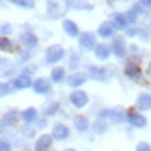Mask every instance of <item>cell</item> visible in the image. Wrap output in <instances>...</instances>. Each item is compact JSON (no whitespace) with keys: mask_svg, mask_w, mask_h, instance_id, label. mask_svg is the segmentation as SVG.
I'll return each mask as SVG.
<instances>
[{"mask_svg":"<svg viewBox=\"0 0 151 151\" xmlns=\"http://www.w3.org/2000/svg\"><path fill=\"white\" fill-rule=\"evenodd\" d=\"M33 134H35V132H33V129H28V127H24V129H23V136L31 137Z\"/></svg>","mask_w":151,"mask_h":151,"instance_id":"cell-35","label":"cell"},{"mask_svg":"<svg viewBox=\"0 0 151 151\" xmlns=\"http://www.w3.org/2000/svg\"><path fill=\"white\" fill-rule=\"evenodd\" d=\"M125 75L129 76V78H132V80H139V78H141V70H139L137 64L129 63V64L125 66Z\"/></svg>","mask_w":151,"mask_h":151,"instance_id":"cell-15","label":"cell"},{"mask_svg":"<svg viewBox=\"0 0 151 151\" xmlns=\"http://www.w3.org/2000/svg\"><path fill=\"white\" fill-rule=\"evenodd\" d=\"M94 52H96V58L97 59H108L109 58V47L104 45V44H99V45L94 47Z\"/></svg>","mask_w":151,"mask_h":151,"instance_id":"cell-19","label":"cell"},{"mask_svg":"<svg viewBox=\"0 0 151 151\" xmlns=\"http://www.w3.org/2000/svg\"><path fill=\"white\" fill-rule=\"evenodd\" d=\"M136 106L139 111H150L151 109V96L150 94H139Z\"/></svg>","mask_w":151,"mask_h":151,"instance_id":"cell-11","label":"cell"},{"mask_svg":"<svg viewBox=\"0 0 151 151\" xmlns=\"http://www.w3.org/2000/svg\"><path fill=\"white\" fill-rule=\"evenodd\" d=\"M11 47H12V44H11V40H9V38H5V37H4V38H0V49H2V50H9Z\"/></svg>","mask_w":151,"mask_h":151,"instance_id":"cell-29","label":"cell"},{"mask_svg":"<svg viewBox=\"0 0 151 151\" xmlns=\"http://www.w3.org/2000/svg\"><path fill=\"white\" fill-rule=\"evenodd\" d=\"M136 151H151V146L148 142H144V141H141L139 144L136 146Z\"/></svg>","mask_w":151,"mask_h":151,"instance_id":"cell-31","label":"cell"},{"mask_svg":"<svg viewBox=\"0 0 151 151\" xmlns=\"http://www.w3.org/2000/svg\"><path fill=\"white\" fill-rule=\"evenodd\" d=\"M73 5H75L76 9H87V11H91V9H92V5H91V4H87L85 0H75V2H73Z\"/></svg>","mask_w":151,"mask_h":151,"instance_id":"cell-28","label":"cell"},{"mask_svg":"<svg viewBox=\"0 0 151 151\" xmlns=\"http://www.w3.org/2000/svg\"><path fill=\"white\" fill-rule=\"evenodd\" d=\"M30 59V54H28V52H21V54H19V61H28Z\"/></svg>","mask_w":151,"mask_h":151,"instance_id":"cell-37","label":"cell"},{"mask_svg":"<svg viewBox=\"0 0 151 151\" xmlns=\"http://www.w3.org/2000/svg\"><path fill=\"white\" fill-rule=\"evenodd\" d=\"M37 116H38V113H37L35 108H28V109H24V111L21 113V118H23V122H24L26 125H30V123H33V122H37Z\"/></svg>","mask_w":151,"mask_h":151,"instance_id":"cell-17","label":"cell"},{"mask_svg":"<svg viewBox=\"0 0 151 151\" xmlns=\"http://www.w3.org/2000/svg\"><path fill=\"white\" fill-rule=\"evenodd\" d=\"M113 31H115V26H113L111 23H103V24L99 26V35H101L103 38L111 37V35H113Z\"/></svg>","mask_w":151,"mask_h":151,"instance_id":"cell-21","label":"cell"},{"mask_svg":"<svg viewBox=\"0 0 151 151\" xmlns=\"http://www.w3.org/2000/svg\"><path fill=\"white\" fill-rule=\"evenodd\" d=\"M129 123L132 125V127H136V129H142V127H146V118L142 116V115H139V113H136V111H130L129 113Z\"/></svg>","mask_w":151,"mask_h":151,"instance_id":"cell-10","label":"cell"},{"mask_svg":"<svg viewBox=\"0 0 151 151\" xmlns=\"http://www.w3.org/2000/svg\"><path fill=\"white\" fill-rule=\"evenodd\" d=\"M31 78L26 73L24 75H19L17 78H14V82H12V87L14 89H28V87H31Z\"/></svg>","mask_w":151,"mask_h":151,"instance_id":"cell-13","label":"cell"},{"mask_svg":"<svg viewBox=\"0 0 151 151\" xmlns=\"http://www.w3.org/2000/svg\"><path fill=\"white\" fill-rule=\"evenodd\" d=\"M11 31H12L11 24H2V26H0V33H2V35H9Z\"/></svg>","mask_w":151,"mask_h":151,"instance_id":"cell-32","label":"cell"},{"mask_svg":"<svg viewBox=\"0 0 151 151\" xmlns=\"http://www.w3.org/2000/svg\"><path fill=\"white\" fill-rule=\"evenodd\" d=\"M78 44H80V47H82L83 50L94 49V47H96V37H94V33H91V31L82 33V35L78 37Z\"/></svg>","mask_w":151,"mask_h":151,"instance_id":"cell-4","label":"cell"},{"mask_svg":"<svg viewBox=\"0 0 151 151\" xmlns=\"http://www.w3.org/2000/svg\"><path fill=\"white\" fill-rule=\"evenodd\" d=\"M58 108H59V106H58V103H54V101H52V103H47L45 108H44V115H45V116L56 115V113H58Z\"/></svg>","mask_w":151,"mask_h":151,"instance_id":"cell-25","label":"cell"},{"mask_svg":"<svg viewBox=\"0 0 151 151\" xmlns=\"http://www.w3.org/2000/svg\"><path fill=\"white\" fill-rule=\"evenodd\" d=\"M70 137V129L64 125V123H56L52 127V139H58V141H66Z\"/></svg>","mask_w":151,"mask_h":151,"instance_id":"cell-5","label":"cell"},{"mask_svg":"<svg viewBox=\"0 0 151 151\" xmlns=\"http://www.w3.org/2000/svg\"><path fill=\"white\" fill-rule=\"evenodd\" d=\"M75 127L78 132H85L87 129H89V120H87V116H83V115H78L75 118Z\"/></svg>","mask_w":151,"mask_h":151,"instance_id":"cell-20","label":"cell"},{"mask_svg":"<svg viewBox=\"0 0 151 151\" xmlns=\"http://www.w3.org/2000/svg\"><path fill=\"white\" fill-rule=\"evenodd\" d=\"M7 92H9V87H7L5 83H0V97L7 96Z\"/></svg>","mask_w":151,"mask_h":151,"instance_id":"cell-34","label":"cell"},{"mask_svg":"<svg viewBox=\"0 0 151 151\" xmlns=\"http://www.w3.org/2000/svg\"><path fill=\"white\" fill-rule=\"evenodd\" d=\"M70 87H80L85 83V75L83 73H73V75L68 76V82H66Z\"/></svg>","mask_w":151,"mask_h":151,"instance_id":"cell-16","label":"cell"},{"mask_svg":"<svg viewBox=\"0 0 151 151\" xmlns=\"http://www.w3.org/2000/svg\"><path fill=\"white\" fill-rule=\"evenodd\" d=\"M63 30H64L66 35H70V37H78V26H76L73 21H70V19H66L63 23Z\"/></svg>","mask_w":151,"mask_h":151,"instance_id":"cell-18","label":"cell"},{"mask_svg":"<svg viewBox=\"0 0 151 151\" xmlns=\"http://www.w3.org/2000/svg\"><path fill=\"white\" fill-rule=\"evenodd\" d=\"M127 33H129V35H136V37H141L142 40H146V38H148V35H146L144 31H142V30H137V28H136V30H129Z\"/></svg>","mask_w":151,"mask_h":151,"instance_id":"cell-30","label":"cell"},{"mask_svg":"<svg viewBox=\"0 0 151 151\" xmlns=\"http://www.w3.org/2000/svg\"><path fill=\"white\" fill-rule=\"evenodd\" d=\"M148 75H150V78H151V63H150V66H148Z\"/></svg>","mask_w":151,"mask_h":151,"instance_id":"cell-41","label":"cell"},{"mask_svg":"<svg viewBox=\"0 0 151 151\" xmlns=\"http://www.w3.org/2000/svg\"><path fill=\"white\" fill-rule=\"evenodd\" d=\"M132 11H134L137 16H139V14H144V9H142L141 5H134V7H132Z\"/></svg>","mask_w":151,"mask_h":151,"instance_id":"cell-36","label":"cell"},{"mask_svg":"<svg viewBox=\"0 0 151 151\" xmlns=\"http://www.w3.org/2000/svg\"><path fill=\"white\" fill-rule=\"evenodd\" d=\"M64 151H75V150H71V148H70V150H64Z\"/></svg>","mask_w":151,"mask_h":151,"instance_id":"cell-42","label":"cell"},{"mask_svg":"<svg viewBox=\"0 0 151 151\" xmlns=\"http://www.w3.org/2000/svg\"><path fill=\"white\" fill-rule=\"evenodd\" d=\"M127 24H129V21H127L125 16L123 14H115V17H113V26H115V28L123 30V28H127Z\"/></svg>","mask_w":151,"mask_h":151,"instance_id":"cell-23","label":"cell"},{"mask_svg":"<svg viewBox=\"0 0 151 151\" xmlns=\"http://www.w3.org/2000/svg\"><path fill=\"white\" fill-rule=\"evenodd\" d=\"M150 30H151V21H150Z\"/></svg>","mask_w":151,"mask_h":151,"instance_id":"cell-43","label":"cell"},{"mask_svg":"<svg viewBox=\"0 0 151 151\" xmlns=\"http://www.w3.org/2000/svg\"><path fill=\"white\" fill-rule=\"evenodd\" d=\"M70 101L75 108H83V106L89 103V96L83 91H75L71 96H70Z\"/></svg>","mask_w":151,"mask_h":151,"instance_id":"cell-6","label":"cell"},{"mask_svg":"<svg viewBox=\"0 0 151 151\" xmlns=\"http://www.w3.org/2000/svg\"><path fill=\"white\" fill-rule=\"evenodd\" d=\"M17 118H19V113L16 109H11V111H7L4 115V123L5 125H14L16 122H17Z\"/></svg>","mask_w":151,"mask_h":151,"instance_id":"cell-22","label":"cell"},{"mask_svg":"<svg viewBox=\"0 0 151 151\" xmlns=\"http://www.w3.org/2000/svg\"><path fill=\"white\" fill-rule=\"evenodd\" d=\"M14 70H16V66L12 61L5 59V58H0V76H4V78L11 76L14 73Z\"/></svg>","mask_w":151,"mask_h":151,"instance_id":"cell-9","label":"cell"},{"mask_svg":"<svg viewBox=\"0 0 151 151\" xmlns=\"http://www.w3.org/2000/svg\"><path fill=\"white\" fill-rule=\"evenodd\" d=\"M0 151H11V144L7 141H2L0 139Z\"/></svg>","mask_w":151,"mask_h":151,"instance_id":"cell-33","label":"cell"},{"mask_svg":"<svg viewBox=\"0 0 151 151\" xmlns=\"http://www.w3.org/2000/svg\"><path fill=\"white\" fill-rule=\"evenodd\" d=\"M50 76H52V82H61L64 78V68H54Z\"/></svg>","mask_w":151,"mask_h":151,"instance_id":"cell-26","label":"cell"},{"mask_svg":"<svg viewBox=\"0 0 151 151\" xmlns=\"http://www.w3.org/2000/svg\"><path fill=\"white\" fill-rule=\"evenodd\" d=\"M70 0H47V12L50 19H59L66 14Z\"/></svg>","mask_w":151,"mask_h":151,"instance_id":"cell-1","label":"cell"},{"mask_svg":"<svg viewBox=\"0 0 151 151\" xmlns=\"http://www.w3.org/2000/svg\"><path fill=\"white\" fill-rule=\"evenodd\" d=\"M89 75H91V78L97 80V82H104V80H108V76H109L106 73L104 68H99V66H91Z\"/></svg>","mask_w":151,"mask_h":151,"instance_id":"cell-12","label":"cell"},{"mask_svg":"<svg viewBox=\"0 0 151 151\" xmlns=\"http://www.w3.org/2000/svg\"><path fill=\"white\" fill-rule=\"evenodd\" d=\"M45 125H47V122H45V120H40V122H38V129H44Z\"/></svg>","mask_w":151,"mask_h":151,"instance_id":"cell-39","label":"cell"},{"mask_svg":"<svg viewBox=\"0 0 151 151\" xmlns=\"http://www.w3.org/2000/svg\"><path fill=\"white\" fill-rule=\"evenodd\" d=\"M111 49H113V52H115V56H118V58H123L125 56V40L122 38V37H116L115 40H113V45H111Z\"/></svg>","mask_w":151,"mask_h":151,"instance_id":"cell-14","label":"cell"},{"mask_svg":"<svg viewBox=\"0 0 151 151\" xmlns=\"http://www.w3.org/2000/svg\"><path fill=\"white\" fill-rule=\"evenodd\" d=\"M12 4L19 5V7H26V9H31L33 7V0H11Z\"/></svg>","mask_w":151,"mask_h":151,"instance_id":"cell-27","label":"cell"},{"mask_svg":"<svg viewBox=\"0 0 151 151\" xmlns=\"http://www.w3.org/2000/svg\"><path fill=\"white\" fill-rule=\"evenodd\" d=\"M141 2V5H144V7H151V0H139Z\"/></svg>","mask_w":151,"mask_h":151,"instance_id":"cell-38","label":"cell"},{"mask_svg":"<svg viewBox=\"0 0 151 151\" xmlns=\"http://www.w3.org/2000/svg\"><path fill=\"white\" fill-rule=\"evenodd\" d=\"M101 118L109 120L111 123H122L125 120V115H123V111L120 108H116V109H104V111H101Z\"/></svg>","mask_w":151,"mask_h":151,"instance_id":"cell-3","label":"cell"},{"mask_svg":"<svg viewBox=\"0 0 151 151\" xmlns=\"http://www.w3.org/2000/svg\"><path fill=\"white\" fill-rule=\"evenodd\" d=\"M50 146H52V136H40L37 139V142H35V151H49L50 150Z\"/></svg>","mask_w":151,"mask_h":151,"instance_id":"cell-8","label":"cell"},{"mask_svg":"<svg viewBox=\"0 0 151 151\" xmlns=\"http://www.w3.org/2000/svg\"><path fill=\"white\" fill-rule=\"evenodd\" d=\"M21 42H23V45H26V47H35L37 45V37L33 33H24L21 37Z\"/></svg>","mask_w":151,"mask_h":151,"instance_id":"cell-24","label":"cell"},{"mask_svg":"<svg viewBox=\"0 0 151 151\" xmlns=\"http://www.w3.org/2000/svg\"><path fill=\"white\" fill-rule=\"evenodd\" d=\"M64 58V49L61 45H50L47 49L45 52V61L49 64H52V63H58Z\"/></svg>","mask_w":151,"mask_h":151,"instance_id":"cell-2","label":"cell"},{"mask_svg":"<svg viewBox=\"0 0 151 151\" xmlns=\"http://www.w3.org/2000/svg\"><path fill=\"white\" fill-rule=\"evenodd\" d=\"M4 127H5V123H4V122H0V132L4 130Z\"/></svg>","mask_w":151,"mask_h":151,"instance_id":"cell-40","label":"cell"},{"mask_svg":"<svg viewBox=\"0 0 151 151\" xmlns=\"http://www.w3.org/2000/svg\"><path fill=\"white\" fill-rule=\"evenodd\" d=\"M33 91L37 94H49L50 92V82L47 78H37L33 83H31Z\"/></svg>","mask_w":151,"mask_h":151,"instance_id":"cell-7","label":"cell"}]
</instances>
